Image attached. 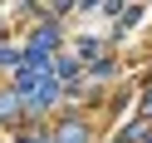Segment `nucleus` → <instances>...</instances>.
<instances>
[{"instance_id":"f257e3e1","label":"nucleus","mask_w":152,"mask_h":143,"mask_svg":"<svg viewBox=\"0 0 152 143\" xmlns=\"http://www.w3.org/2000/svg\"><path fill=\"white\" fill-rule=\"evenodd\" d=\"M54 143H88V128H83L79 119H69V123L59 128V138H54Z\"/></svg>"},{"instance_id":"f03ea898","label":"nucleus","mask_w":152,"mask_h":143,"mask_svg":"<svg viewBox=\"0 0 152 143\" xmlns=\"http://www.w3.org/2000/svg\"><path fill=\"white\" fill-rule=\"evenodd\" d=\"M15 104H20V94H0V119H15Z\"/></svg>"},{"instance_id":"7ed1b4c3","label":"nucleus","mask_w":152,"mask_h":143,"mask_svg":"<svg viewBox=\"0 0 152 143\" xmlns=\"http://www.w3.org/2000/svg\"><path fill=\"white\" fill-rule=\"evenodd\" d=\"M0 69H20V50H0Z\"/></svg>"},{"instance_id":"20e7f679","label":"nucleus","mask_w":152,"mask_h":143,"mask_svg":"<svg viewBox=\"0 0 152 143\" xmlns=\"http://www.w3.org/2000/svg\"><path fill=\"white\" fill-rule=\"evenodd\" d=\"M79 5H93V0H79Z\"/></svg>"}]
</instances>
